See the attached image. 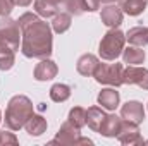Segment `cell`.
Masks as SVG:
<instances>
[{
  "label": "cell",
  "instance_id": "cell-1",
  "mask_svg": "<svg viewBox=\"0 0 148 146\" xmlns=\"http://www.w3.org/2000/svg\"><path fill=\"white\" fill-rule=\"evenodd\" d=\"M21 28V52L28 59H48L53 46L52 28L41 21L38 14L26 12L19 19Z\"/></svg>",
  "mask_w": 148,
  "mask_h": 146
},
{
  "label": "cell",
  "instance_id": "cell-2",
  "mask_svg": "<svg viewBox=\"0 0 148 146\" xmlns=\"http://www.w3.org/2000/svg\"><path fill=\"white\" fill-rule=\"evenodd\" d=\"M33 115V103L24 95H16L9 100L5 108V127L10 131H19Z\"/></svg>",
  "mask_w": 148,
  "mask_h": 146
},
{
  "label": "cell",
  "instance_id": "cell-3",
  "mask_svg": "<svg viewBox=\"0 0 148 146\" xmlns=\"http://www.w3.org/2000/svg\"><path fill=\"white\" fill-rule=\"evenodd\" d=\"M124 43H126V35L121 29L112 28L110 31H107L105 36L102 38L100 46H98V53L103 60H115L122 53Z\"/></svg>",
  "mask_w": 148,
  "mask_h": 146
},
{
  "label": "cell",
  "instance_id": "cell-4",
  "mask_svg": "<svg viewBox=\"0 0 148 146\" xmlns=\"http://www.w3.org/2000/svg\"><path fill=\"white\" fill-rule=\"evenodd\" d=\"M124 65L122 64H98L97 71L93 72V77L97 83L100 84H107V86H114L119 88L121 84H124Z\"/></svg>",
  "mask_w": 148,
  "mask_h": 146
},
{
  "label": "cell",
  "instance_id": "cell-5",
  "mask_svg": "<svg viewBox=\"0 0 148 146\" xmlns=\"http://www.w3.org/2000/svg\"><path fill=\"white\" fill-rule=\"evenodd\" d=\"M19 23L10 19L9 16L0 19V45L2 48H10V50H19V41H21V33H19Z\"/></svg>",
  "mask_w": 148,
  "mask_h": 146
},
{
  "label": "cell",
  "instance_id": "cell-6",
  "mask_svg": "<svg viewBox=\"0 0 148 146\" xmlns=\"http://www.w3.org/2000/svg\"><path fill=\"white\" fill-rule=\"evenodd\" d=\"M55 143H60V145H93L91 139L81 138V129L76 127L69 120L60 126L57 136L50 141V145H55Z\"/></svg>",
  "mask_w": 148,
  "mask_h": 146
},
{
  "label": "cell",
  "instance_id": "cell-7",
  "mask_svg": "<svg viewBox=\"0 0 148 146\" xmlns=\"http://www.w3.org/2000/svg\"><path fill=\"white\" fill-rule=\"evenodd\" d=\"M124 84H136L148 91V69L140 65H127L124 67Z\"/></svg>",
  "mask_w": 148,
  "mask_h": 146
},
{
  "label": "cell",
  "instance_id": "cell-8",
  "mask_svg": "<svg viewBox=\"0 0 148 146\" xmlns=\"http://www.w3.org/2000/svg\"><path fill=\"white\" fill-rule=\"evenodd\" d=\"M117 139L122 143V145H143L145 143V139L141 138V134H140V129H138V126L136 124H131V122H127V120H122V127H121V131H119V134H117Z\"/></svg>",
  "mask_w": 148,
  "mask_h": 146
},
{
  "label": "cell",
  "instance_id": "cell-9",
  "mask_svg": "<svg viewBox=\"0 0 148 146\" xmlns=\"http://www.w3.org/2000/svg\"><path fill=\"white\" fill-rule=\"evenodd\" d=\"M121 117L122 120H127L131 124H136L140 126L143 120H145V108L140 102H127L121 107Z\"/></svg>",
  "mask_w": 148,
  "mask_h": 146
},
{
  "label": "cell",
  "instance_id": "cell-10",
  "mask_svg": "<svg viewBox=\"0 0 148 146\" xmlns=\"http://www.w3.org/2000/svg\"><path fill=\"white\" fill-rule=\"evenodd\" d=\"M57 72H59V69H57V64L53 60L41 59V62L36 64L33 74H35V79L36 81H50V79H53L57 76Z\"/></svg>",
  "mask_w": 148,
  "mask_h": 146
},
{
  "label": "cell",
  "instance_id": "cell-11",
  "mask_svg": "<svg viewBox=\"0 0 148 146\" xmlns=\"http://www.w3.org/2000/svg\"><path fill=\"white\" fill-rule=\"evenodd\" d=\"M122 10H121V7H117V5H107V7H103L102 9V14H100V19H102V23L107 26V28H117V26H121V23H122Z\"/></svg>",
  "mask_w": 148,
  "mask_h": 146
},
{
  "label": "cell",
  "instance_id": "cell-12",
  "mask_svg": "<svg viewBox=\"0 0 148 146\" xmlns=\"http://www.w3.org/2000/svg\"><path fill=\"white\" fill-rule=\"evenodd\" d=\"M121 127H122V117H117V115L112 113V115L105 117V120L102 122L98 132L102 136H105V138H117Z\"/></svg>",
  "mask_w": 148,
  "mask_h": 146
},
{
  "label": "cell",
  "instance_id": "cell-13",
  "mask_svg": "<svg viewBox=\"0 0 148 146\" xmlns=\"http://www.w3.org/2000/svg\"><path fill=\"white\" fill-rule=\"evenodd\" d=\"M98 64H100L98 57H95V55H91V53H84V55H81V57L77 59L76 69H77V72L81 74V76L90 77V76H93V72L97 71Z\"/></svg>",
  "mask_w": 148,
  "mask_h": 146
},
{
  "label": "cell",
  "instance_id": "cell-14",
  "mask_svg": "<svg viewBox=\"0 0 148 146\" xmlns=\"http://www.w3.org/2000/svg\"><path fill=\"white\" fill-rule=\"evenodd\" d=\"M98 105H102V108L107 110H115L119 107V102H121V96H119V91H115V88H105L98 93Z\"/></svg>",
  "mask_w": 148,
  "mask_h": 146
},
{
  "label": "cell",
  "instance_id": "cell-15",
  "mask_svg": "<svg viewBox=\"0 0 148 146\" xmlns=\"http://www.w3.org/2000/svg\"><path fill=\"white\" fill-rule=\"evenodd\" d=\"M121 55H122L124 64H127V65H140V64L145 62V57H147L145 50H141L140 46H134V45L124 48Z\"/></svg>",
  "mask_w": 148,
  "mask_h": 146
},
{
  "label": "cell",
  "instance_id": "cell-16",
  "mask_svg": "<svg viewBox=\"0 0 148 146\" xmlns=\"http://www.w3.org/2000/svg\"><path fill=\"white\" fill-rule=\"evenodd\" d=\"M105 117H107V113L103 112L102 107H90V108L86 110V124H88V127L93 129L95 132L100 131V126H102V122L105 120Z\"/></svg>",
  "mask_w": 148,
  "mask_h": 146
},
{
  "label": "cell",
  "instance_id": "cell-17",
  "mask_svg": "<svg viewBox=\"0 0 148 146\" xmlns=\"http://www.w3.org/2000/svg\"><path fill=\"white\" fill-rule=\"evenodd\" d=\"M126 41H129V45H134V46L148 45V28H145V26L131 28L126 33Z\"/></svg>",
  "mask_w": 148,
  "mask_h": 146
},
{
  "label": "cell",
  "instance_id": "cell-18",
  "mask_svg": "<svg viewBox=\"0 0 148 146\" xmlns=\"http://www.w3.org/2000/svg\"><path fill=\"white\" fill-rule=\"evenodd\" d=\"M24 129L29 136H41L45 131H47V119H43L41 115H31L29 120L24 124Z\"/></svg>",
  "mask_w": 148,
  "mask_h": 146
},
{
  "label": "cell",
  "instance_id": "cell-19",
  "mask_svg": "<svg viewBox=\"0 0 148 146\" xmlns=\"http://www.w3.org/2000/svg\"><path fill=\"white\" fill-rule=\"evenodd\" d=\"M148 0H121V10L127 16H140L145 12Z\"/></svg>",
  "mask_w": 148,
  "mask_h": 146
},
{
  "label": "cell",
  "instance_id": "cell-20",
  "mask_svg": "<svg viewBox=\"0 0 148 146\" xmlns=\"http://www.w3.org/2000/svg\"><path fill=\"white\" fill-rule=\"evenodd\" d=\"M35 10L38 16L48 19V17H55L59 14V7L52 2V0H35Z\"/></svg>",
  "mask_w": 148,
  "mask_h": 146
},
{
  "label": "cell",
  "instance_id": "cell-21",
  "mask_svg": "<svg viewBox=\"0 0 148 146\" xmlns=\"http://www.w3.org/2000/svg\"><path fill=\"white\" fill-rule=\"evenodd\" d=\"M69 28H71V14H69V12H59V14L53 17V21H52V29H53L55 33L62 35V33H66Z\"/></svg>",
  "mask_w": 148,
  "mask_h": 146
},
{
  "label": "cell",
  "instance_id": "cell-22",
  "mask_svg": "<svg viewBox=\"0 0 148 146\" xmlns=\"http://www.w3.org/2000/svg\"><path fill=\"white\" fill-rule=\"evenodd\" d=\"M71 96V88L67 84H62V83H57L50 88V98L52 102H57V103H62L66 100H69Z\"/></svg>",
  "mask_w": 148,
  "mask_h": 146
},
{
  "label": "cell",
  "instance_id": "cell-23",
  "mask_svg": "<svg viewBox=\"0 0 148 146\" xmlns=\"http://www.w3.org/2000/svg\"><path fill=\"white\" fill-rule=\"evenodd\" d=\"M67 120H69V122H73L76 127H79V129H81L83 126H86V110L81 108V107H74V108H71Z\"/></svg>",
  "mask_w": 148,
  "mask_h": 146
},
{
  "label": "cell",
  "instance_id": "cell-24",
  "mask_svg": "<svg viewBox=\"0 0 148 146\" xmlns=\"http://www.w3.org/2000/svg\"><path fill=\"white\" fill-rule=\"evenodd\" d=\"M14 62H16L14 50H10V48H0V71L12 69Z\"/></svg>",
  "mask_w": 148,
  "mask_h": 146
},
{
  "label": "cell",
  "instance_id": "cell-25",
  "mask_svg": "<svg viewBox=\"0 0 148 146\" xmlns=\"http://www.w3.org/2000/svg\"><path fill=\"white\" fill-rule=\"evenodd\" d=\"M64 9H67V12L71 16H81L83 12H86V5H84V0H66L64 3Z\"/></svg>",
  "mask_w": 148,
  "mask_h": 146
},
{
  "label": "cell",
  "instance_id": "cell-26",
  "mask_svg": "<svg viewBox=\"0 0 148 146\" xmlns=\"http://www.w3.org/2000/svg\"><path fill=\"white\" fill-rule=\"evenodd\" d=\"M19 143L14 132H5L0 131V146H16Z\"/></svg>",
  "mask_w": 148,
  "mask_h": 146
},
{
  "label": "cell",
  "instance_id": "cell-27",
  "mask_svg": "<svg viewBox=\"0 0 148 146\" xmlns=\"http://www.w3.org/2000/svg\"><path fill=\"white\" fill-rule=\"evenodd\" d=\"M14 5H16L14 0H0V16H2V17L9 16V14L12 12Z\"/></svg>",
  "mask_w": 148,
  "mask_h": 146
},
{
  "label": "cell",
  "instance_id": "cell-28",
  "mask_svg": "<svg viewBox=\"0 0 148 146\" xmlns=\"http://www.w3.org/2000/svg\"><path fill=\"white\" fill-rule=\"evenodd\" d=\"M84 5H86V10L93 12L100 7V0H84Z\"/></svg>",
  "mask_w": 148,
  "mask_h": 146
},
{
  "label": "cell",
  "instance_id": "cell-29",
  "mask_svg": "<svg viewBox=\"0 0 148 146\" xmlns=\"http://www.w3.org/2000/svg\"><path fill=\"white\" fill-rule=\"evenodd\" d=\"M31 2H33V0H14V3H16V5H21V7H28Z\"/></svg>",
  "mask_w": 148,
  "mask_h": 146
},
{
  "label": "cell",
  "instance_id": "cell-30",
  "mask_svg": "<svg viewBox=\"0 0 148 146\" xmlns=\"http://www.w3.org/2000/svg\"><path fill=\"white\" fill-rule=\"evenodd\" d=\"M57 7H64V3H66V0H52Z\"/></svg>",
  "mask_w": 148,
  "mask_h": 146
},
{
  "label": "cell",
  "instance_id": "cell-31",
  "mask_svg": "<svg viewBox=\"0 0 148 146\" xmlns=\"http://www.w3.org/2000/svg\"><path fill=\"white\" fill-rule=\"evenodd\" d=\"M100 2H103V3H114V2H121V0H100Z\"/></svg>",
  "mask_w": 148,
  "mask_h": 146
},
{
  "label": "cell",
  "instance_id": "cell-32",
  "mask_svg": "<svg viewBox=\"0 0 148 146\" xmlns=\"http://www.w3.org/2000/svg\"><path fill=\"white\" fill-rule=\"evenodd\" d=\"M0 122H2V112H0Z\"/></svg>",
  "mask_w": 148,
  "mask_h": 146
},
{
  "label": "cell",
  "instance_id": "cell-33",
  "mask_svg": "<svg viewBox=\"0 0 148 146\" xmlns=\"http://www.w3.org/2000/svg\"><path fill=\"white\" fill-rule=\"evenodd\" d=\"M0 48H2V45H0Z\"/></svg>",
  "mask_w": 148,
  "mask_h": 146
}]
</instances>
